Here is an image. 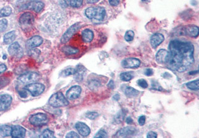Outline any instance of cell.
Returning a JSON list of instances; mask_svg holds the SVG:
<instances>
[{"mask_svg":"<svg viewBox=\"0 0 199 138\" xmlns=\"http://www.w3.org/2000/svg\"><path fill=\"white\" fill-rule=\"evenodd\" d=\"M170 60L167 65L170 69L182 72L194 62V47L190 42L174 39L168 47Z\"/></svg>","mask_w":199,"mask_h":138,"instance_id":"obj_1","label":"cell"},{"mask_svg":"<svg viewBox=\"0 0 199 138\" xmlns=\"http://www.w3.org/2000/svg\"><path fill=\"white\" fill-rule=\"evenodd\" d=\"M85 13L89 19L97 21L103 20L106 16V9L100 6L90 7L85 10Z\"/></svg>","mask_w":199,"mask_h":138,"instance_id":"obj_2","label":"cell"},{"mask_svg":"<svg viewBox=\"0 0 199 138\" xmlns=\"http://www.w3.org/2000/svg\"><path fill=\"white\" fill-rule=\"evenodd\" d=\"M49 103L52 107H60L68 106L69 101L61 92H57L50 98Z\"/></svg>","mask_w":199,"mask_h":138,"instance_id":"obj_3","label":"cell"},{"mask_svg":"<svg viewBox=\"0 0 199 138\" xmlns=\"http://www.w3.org/2000/svg\"><path fill=\"white\" fill-rule=\"evenodd\" d=\"M40 78L39 74L34 72H30L21 75L18 78V81L23 84H30L35 82Z\"/></svg>","mask_w":199,"mask_h":138,"instance_id":"obj_4","label":"cell"},{"mask_svg":"<svg viewBox=\"0 0 199 138\" xmlns=\"http://www.w3.org/2000/svg\"><path fill=\"white\" fill-rule=\"evenodd\" d=\"M49 119L47 116L43 113H37L31 116L30 122L35 126H42L47 124Z\"/></svg>","mask_w":199,"mask_h":138,"instance_id":"obj_5","label":"cell"},{"mask_svg":"<svg viewBox=\"0 0 199 138\" xmlns=\"http://www.w3.org/2000/svg\"><path fill=\"white\" fill-rule=\"evenodd\" d=\"M25 89L30 91L33 96H37L41 95L44 92L45 90V86L42 84L34 82L26 85L25 87Z\"/></svg>","mask_w":199,"mask_h":138,"instance_id":"obj_6","label":"cell"},{"mask_svg":"<svg viewBox=\"0 0 199 138\" xmlns=\"http://www.w3.org/2000/svg\"><path fill=\"white\" fill-rule=\"evenodd\" d=\"M80 28V25L78 23H75L70 27L67 31L64 33L61 39V42L63 44H65L68 42L71 38L75 34V33Z\"/></svg>","mask_w":199,"mask_h":138,"instance_id":"obj_7","label":"cell"},{"mask_svg":"<svg viewBox=\"0 0 199 138\" xmlns=\"http://www.w3.org/2000/svg\"><path fill=\"white\" fill-rule=\"evenodd\" d=\"M140 61L135 58H128L123 60L121 65L125 68H137L140 65Z\"/></svg>","mask_w":199,"mask_h":138,"instance_id":"obj_8","label":"cell"},{"mask_svg":"<svg viewBox=\"0 0 199 138\" xmlns=\"http://www.w3.org/2000/svg\"><path fill=\"white\" fill-rule=\"evenodd\" d=\"M156 61L161 64H167L170 60V53L165 49H161L156 53Z\"/></svg>","mask_w":199,"mask_h":138,"instance_id":"obj_9","label":"cell"},{"mask_svg":"<svg viewBox=\"0 0 199 138\" xmlns=\"http://www.w3.org/2000/svg\"><path fill=\"white\" fill-rule=\"evenodd\" d=\"M20 23L21 26L28 27L30 26L33 23L34 17L30 12H25L21 15L19 18Z\"/></svg>","mask_w":199,"mask_h":138,"instance_id":"obj_10","label":"cell"},{"mask_svg":"<svg viewBox=\"0 0 199 138\" xmlns=\"http://www.w3.org/2000/svg\"><path fill=\"white\" fill-rule=\"evenodd\" d=\"M82 92V88L78 86H75L70 88L66 92V98L70 100H73L79 97Z\"/></svg>","mask_w":199,"mask_h":138,"instance_id":"obj_11","label":"cell"},{"mask_svg":"<svg viewBox=\"0 0 199 138\" xmlns=\"http://www.w3.org/2000/svg\"><path fill=\"white\" fill-rule=\"evenodd\" d=\"M137 130L135 128L132 126H127L119 130L116 134V137H127L136 135Z\"/></svg>","mask_w":199,"mask_h":138,"instance_id":"obj_12","label":"cell"},{"mask_svg":"<svg viewBox=\"0 0 199 138\" xmlns=\"http://www.w3.org/2000/svg\"><path fill=\"white\" fill-rule=\"evenodd\" d=\"M12 96L7 94L0 95V111L7 109L12 103Z\"/></svg>","mask_w":199,"mask_h":138,"instance_id":"obj_13","label":"cell"},{"mask_svg":"<svg viewBox=\"0 0 199 138\" xmlns=\"http://www.w3.org/2000/svg\"><path fill=\"white\" fill-rule=\"evenodd\" d=\"M75 128L78 133L82 136H87L90 133L91 130L89 126L83 122H77L75 124Z\"/></svg>","mask_w":199,"mask_h":138,"instance_id":"obj_14","label":"cell"},{"mask_svg":"<svg viewBox=\"0 0 199 138\" xmlns=\"http://www.w3.org/2000/svg\"><path fill=\"white\" fill-rule=\"evenodd\" d=\"M9 53L14 57H21L23 55V51L17 42L12 43L8 49Z\"/></svg>","mask_w":199,"mask_h":138,"instance_id":"obj_15","label":"cell"},{"mask_svg":"<svg viewBox=\"0 0 199 138\" xmlns=\"http://www.w3.org/2000/svg\"><path fill=\"white\" fill-rule=\"evenodd\" d=\"M43 42V39L40 36H35L28 40L26 46L29 49H33L39 46Z\"/></svg>","mask_w":199,"mask_h":138,"instance_id":"obj_16","label":"cell"},{"mask_svg":"<svg viewBox=\"0 0 199 138\" xmlns=\"http://www.w3.org/2000/svg\"><path fill=\"white\" fill-rule=\"evenodd\" d=\"M26 7H27V9L30 10L34 11L36 12H39L44 8V3L40 1L34 0L28 3Z\"/></svg>","mask_w":199,"mask_h":138,"instance_id":"obj_17","label":"cell"},{"mask_svg":"<svg viewBox=\"0 0 199 138\" xmlns=\"http://www.w3.org/2000/svg\"><path fill=\"white\" fill-rule=\"evenodd\" d=\"M26 135V130L19 125L14 126L12 128L11 136L13 138H24Z\"/></svg>","mask_w":199,"mask_h":138,"instance_id":"obj_18","label":"cell"},{"mask_svg":"<svg viewBox=\"0 0 199 138\" xmlns=\"http://www.w3.org/2000/svg\"><path fill=\"white\" fill-rule=\"evenodd\" d=\"M164 41V36L161 33L153 35L150 39V44L152 47L156 48Z\"/></svg>","mask_w":199,"mask_h":138,"instance_id":"obj_19","label":"cell"},{"mask_svg":"<svg viewBox=\"0 0 199 138\" xmlns=\"http://www.w3.org/2000/svg\"><path fill=\"white\" fill-rule=\"evenodd\" d=\"M82 39L85 43H90L94 37V32L90 29H85L82 32Z\"/></svg>","mask_w":199,"mask_h":138,"instance_id":"obj_20","label":"cell"},{"mask_svg":"<svg viewBox=\"0 0 199 138\" xmlns=\"http://www.w3.org/2000/svg\"><path fill=\"white\" fill-rule=\"evenodd\" d=\"M185 33L192 37H196L199 35V28L194 25H187L185 28Z\"/></svg>","mask_w":199,"mask_h":138,"instance_id":"obj_21","label":"cell"},{"mask_svg":"<svg viewBox=\"0 0 199 138\" xmlns=\"http://www.w3.org/2000/svg\"><path fill=\"white\" fill-rule=\"evenodd\" d=\"M85 71H86V69L83 66H81V65L78 66L76 68L75 73L73 74L75 80L78 82L82 81L83 80V76H84Z\"/></svg>","mask_w":199,"mask_h":138,"instance_id":"obj_22","label":"cell"},{"mask_svg":"<svg viewBox=\"0 0 199 138\" xmlns=\"http://www.w3.org/2000/svg\"><path fill=\"white\" fill-rule=\"evenodd\" d=\"M16 37V34L15 31H12L5 34L3 37L4 42L6 44H10L12 43Z\"/></svg>","mask_w":199,"mask_h":138,"instance_id":"obj_23","label":"cell"},{"mask_svg":"<svg viewBox=\"0 0 199 138\" xmlns=\"http://www.w3.org/2000/svg\"><path fill=\"white\" fill-rule=\"evenodd\" d=\"M12 128L8 125L0 126V136L7 137L11 135Z\"/></svg>","mask_w":199,"mask_h":138,"instance_id":"obj_24","label":"cell"},{"mask_svg":"<svg viewBox=\"0 0 199 138\" xmlns=\"http://www.w3.org/2000/svg\"><path fill=\"white\" fill-rule=\"evenodd\" d=\"M62 51L67 55H75L79 52L78 48L71 46H65L62 48Z\"/></svg>","mask_w":199,"mask_h":138,"instance_id":"obj_25","label":"cell"},{"mask_svg":"<svg viewBox=\"0 0 199 138\" xmlns=\"http://www.w3.org/2000/svg\"><path fill=\"white\" fill-rule=\"evenodd\" d=\"M125 93L126 95L128 97L132 98V97L137 96L139 95V91L131 86H127L125 89Z\"/></svg>","mask_w":199,"mask_h":138,"instance_id":"obj_26","label":"cell"},{"mask_svg":"<svg viewBox=\"0 0 199 138\" xmlns=\"http://www.w3.org/2000/svg\"><path fill=\"white\" fill-rule=\"evenodd\" d=\"M12 13V8L9 6H6L0 10V17L9 16Z\"/></svg>","mask_w":199,"mask_h":138,"instance_id":"obj_27","label":"cell"},{"mask_svg":"<svg viewBox=\"0 0 199 138\" xmlns=\"http://www.w3.org/2000/svg\"><path fill=\"white\" fill-rule=\"evenodd\" d=\"M186 86L192 90H199V80L197 79L189 82H187L186 84Z\"/></svg>","mask_w":199,"mask_h":138,"instance_id":"obj_28","label":"cell"},{"mask_svg":"<svg viewBox=\"0 0 199 138\" xmlns=\"http://www.w3.org/2000/svg\"><path fill=\"white\" fill-rule=\"evenodd\" d=\"M120 79L125 82H128L129 81H130L132 78V74H130V72H123L120 74Z\"/></svg>","mask_w":199,"mask_h":138,"instance_id":"obj_29","label":"cell"},{"mask_svg":"<svg viewBox=\"0 0 199 138\" xmlns=\"http://www.w3.org/2000/svg\"><path fill=\"white\" fill-rule=\"evenodd\" d=\"M40 138H54V133L49 130H45L41 134Z\"/></svg>","mask_w":199,"mask_h":138,"instance_id":"obj_30","label":"cell"},{"mask_svg":"<svg viewBox=\"0 0 199 138\" xmlns=\"http://www.w3.org/2000/svg\"><path fill=\"white\" fill-rule=\"evenodd\" d=\"M134 32L132 30H129L126 32L125 35V39L127 42H130L134 39Z\"/></svg>","mask_w":199,"mask_h":138,"instance_id":"obj_31","label":"cell"},{"mask_svg":"<svg viewBox=\"0 0 199 138\" xmlns=\"http://www.w3.org/2000/svg\"><path fill=\"white\" fill-rule=\"evenodd\" d=\"M69 2L73 7H79L82 5L83 0H69Z\"/></svg>","mask_w":199,"mask_h":138,"instance_id":"obj_32","label":"cell"},{"mask_svg":"<svg viewBox=\"0 0 199 138\" xmlns=\"http://www.w3.org/2000/svg\"><path fill=\"white\" fill-rule=\"evenodd\" d=\"M75 71V69H73V68H68V69H64V71H62L61 75L63 77L69 76L72 74H74Z\"/></svg>","mask_w":199,"mask_h":138,"instance_id":"obj_33","label":"cell"},{"mask_svg":"<svg viewBox=\"0 0 199 138\" xmlns=\"http://www.w3.org/2000/svg\"><path fill=\"white\" fill-rule=\"evenodd\" d=\"M7 20L6 19H2L0 20V32H2L6 30L7 27Z\"/></svg>","mask_w":199,"mask_h":138,"instance_id":"obj_34","label":"cell"},{"mask_svg":"<svg viewBox=\"0 0 199 138\" xmlns=\"http://www.w3.org/2000/svg\"><path fill=\"white\" fill-rule=\"evenodd\" d=\"M9 83V79L5 77H0V89L6 86Z\"/></svg>","mask_w":199,"mask_h":138,"instance_id":"obj_35","label":"cell"},{"mask_svg":"<svg viewBox=\"0 0 199 138\" xmlns=\"http://www.w3.org/2000/svg\"><path fill=\"white\" fill-rule=\"evenodd\" d=\"M99 116L97 112H88L86 114V117L90 120H94Z\"/></svg>","mask_w":199,"mask_h":138,"instance_id":"obj_36","label":"cell"},{"mask_svg":"<svg viewBox=\"0 0 199 138\" xmlns=\"http://www.w3.org/2000/svg\"><path fill=\"white\" fill-rule=\"evenodd\" d=\"M107 134L104 130L99 131L97 134L94 136V138H107Z\"/></svg>","mask_w":199,"mask_h":138,"instance_id":"obj_37","label":"cell"},{"mask_svg":"<svg viewBox=\"0 0 199 138\" xmlns=\"http://www.w3.org/2000/svg\"><path fill=\"white\" fill-rule=\"evenodd\" d=\"M100 86V83L96 81H92L89 84V87L91 90H94Z\"/></svg>","mask_w":199,"mask_h":138,"instance_id":"obj_38","label":"cell"},{"mask_svg":"<svg viewBox=\"0 0 199 138\" xmlns=\"http://www.w3.org/2000/svg\"><path fill=\"white\" fill-rule=\"evenodd\" d=\"M137 84L139 85V86L143 88H146L148 85V83L147 82L145 81V79H139L138 81H137Z\"/></svg>","mask_w":199,"mask_h":138,"instance_id":"obj_39","label":"cell"},{"mask_svg":"<svg viewBox=\"0 0 199 138\" xmlns=\"http://www.w3.org/2000/svg\"><path fill=\"white\" fill-rule=\"evenodd\" d=\"M66 138H79L80 136L79 135L76 133L74 131H71V132H69L66 136Z\"/></svg>","mask_w":199,"mask_h":138,"instance_id":"obj_40","label":"cell"},{"mask_svg":"<svg viewBox=\"0 0 199 138\" xmlns=\"http://www.w3.org/2000/svg\"><path fill=\"white\" fill-rule=\"evenodd\" d=\"M19 95L21 97V98H26L28 96V93H27V90L26 89L24 90H21L20 91H18Z\"/></svg>","mask_w":199,"mask_h":138,"instance_id":"obj_41","label":"cell"},{"mask_svg":"<svg viewBox=\"0 0 199 138\" xmlns=\"http://www.w3.org/2000/svg\"><path fill=\"white\" fill-rule=\"evenodd\" d=\"M145 121H146V117L144 116H141L140 117H139V120H138V122L139 123V125L140 126H143L144 125L145 123Z\"/></svg>","mask_w":199,"mask_h":138,"instance_id":"obj_42","label":"cell"},{"mask_svg":"<svg viewBox=\"0 0 199 138\" xmlns=\"http://www.w3.org/2000/svg\"><path fill=\"white\" fill-rule=\"evenodd\" d=\"M120 0H109V3L111 6H117L120 3Z\"/></svg>","mask_w":199,"mask_h":138,"instance_id":"obj_43","label":"cell"},{"mask_svg":"<svg viewBox=\"0 0 199 138\" xmlns=\"http://www.w3.org/2000/svg\"><path fill=\"white\" fill-rule=\"evenodd\" d=\"M147 138H157L158 137V135L157 133H156L155 132L153 131H149L148 135H147Z\"/></svg>","mask_w":199,"mask_h":138,"instance_id":"obj_44","label":"cell"},{"mask_svg":"<svg viewBox=\"0 0 199 138\" xmlns=\"http://www.w3.org/2000/svg\"><path fill=\"white\" fill-rule=\"evenodd\" d=\"M144 74L146 76H151L153 74V69H145V71H144Z\"/></svg>","mask_w":199,"mask_h":138,"instance_id":"obj_45","label":"cell"},{"mask_svg":"<svg viewBox=\"0 0 199 138\" xmlns=\"http://www.w3.org/2000/svg\"><path fill=\"white\" fill-rule=\"evenodd\" d=\"M7 69V67L4 64H1L0 65V74L2 73L3 72H4Z\"/></svg>","mask_w":199,"mask_h":138,"instance_id":"obj_46","label":"cell"},{"mask_svg":"<svg viewBox=\"0 0 199 138\" xmlns=\"http://www.w3.org/2000/svg\"><path fill=\"white\" fill-rule=\"evenodd\" d=\"M108 86L109 88H110L111 89H113L115 87V85H114V82L113 81H110L109 82V84H108Z\"/></svg>","mask_w":199,"mask_h":138,"instance_id":"obj_47","label":"cell"},{"mask_svg":"<svg viewBox=\"0 0 199 138\" xmlns=\"http://www.w3.org/2000/svg\"><path fill=\"white\" fill-rule=\"evenodd\" d=\"M126 123L127 124H131L133 123V120L130 117H128L126 118Z\"/></svg>","mask_w":199,"mask_h":138,"instance_id":"obj_48","label":"cell"},{"mask_svg":"<svg viewBox=\"0 0 199 138\" xmlns=\"http://www.w3.org/2000/svg\"><path fill=\"white\" fill-rule=\"evenodd\" d=\"M113 100H116V101H118V100H119V99L120 98V95H119L118 94H116L115 95L113 96Z\"/></svg>","mask_w":199,"mask_h":138,"instance_id":"obj_49","label":"cell"},{"mask_svg":"<svg viewBox=\"0 0 199 138\" xmlns=\"http://www.w3.org/2000/svg\"><path fill=\"white\" fill-rule=\"evenodd\" d=\"M87 1L90 4H94V3H96V2H98L99 0H87Z\"/></svg>","mask_w":199,"mask_h":138,"instance_id":"obj_50","label":"cell"},{"mask_svg":"<svg viewBox=\"0 0 199 138\" xmlns=\"http://www.w3.org/2000/svg\"><path fill=\"white\" fill-rule=\"evenodd\" d=\"M197 72H198V71H195L190 72H189V74H192V75H193V74H196V73H197Z\"/></svg>","mask_w":199,"mask_h":138,"instance_id":"obj_51","label":"cell"},{"mask_svg":"<svg viewBox=\"0 0 199 138\" xmlns=\"http://www.w3.org/2000/svg\"><path fill=\"white\" fill-rule=\"evenodd\" d=\"M6 58H7V57H6V55H4V57H3V59H6Z\"/></svg>","mask_w":199,"mask_h":138,"instance_id":"obj_52","label":"cell"},{"mask_svg":"<svg viewBox=\"0 0 199 138\" xmlns=\"http://www.w3.org/2000/svg\"><path fill=\"white\" fill-rule=\"evenodd\" d=\"M142 1H147L148 0H142Z\"/></svg>","mask_w":199,"mask_h":138,"instance_id":"obj_53","label":"cell"}]
</instances>
